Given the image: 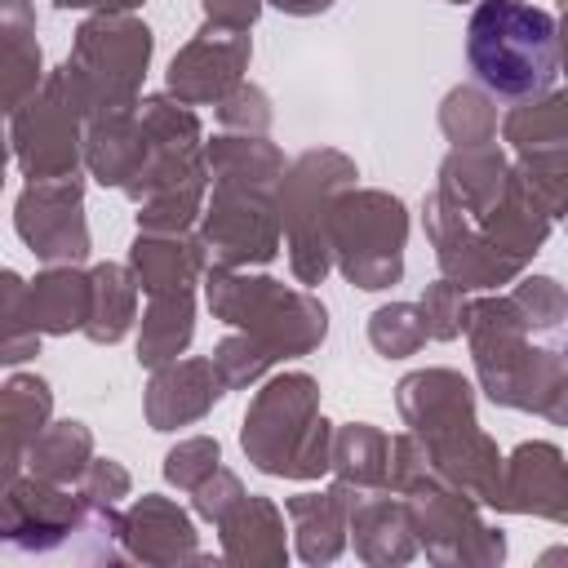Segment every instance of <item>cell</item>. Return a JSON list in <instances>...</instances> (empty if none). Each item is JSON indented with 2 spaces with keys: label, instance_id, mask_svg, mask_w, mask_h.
Here are the masks:
<instances>
[{
  "label": "cell",
  "instance_id": "obj_24",
  "mask_svg": "<svg viewBox=\"0 0 568 568\" xmlns=\"http://www.w3.org/2000/svg\"><path fill=\"white\" fill-rule=\"evenodd\" d=\"M430 453V466L444 484L462 488L466 497H475L479 506L497 510L501 506V475H506V457L497 453V439L479 426H466V430H453L444 439H430L426 444Z\"/></svg>",
  "mask_w": 568,
  "mask_h": 568
},
{
  "label": "cell",
  "instance_id": "obj_29",
  "mask_svg": "<svg viewBox=\"0 0 568 568\" xmlns=\"http://www.w3.org/2000/svg\"><path fill=\"white\" fill-rule=\"evenodd\" d=\"M53 422V386L40 373H9L0 386V435H4V479L22 475L31 439Z\"/></svg>",
  "mask_w": 568,
  "mask_h": 568
},
{
  "label": "cell",
  "instance_id": "obj_5",
  "mask_svg": "<svg viewBox=\"0 0 568 568\" xmlns=\"http://www.w3.org/2000/svg\"><path fill=\"white\" fill-rule=\"evenodd\" d=\"M204 302L213 320L257 337L275 364L280 359H302L324 346L328 337V311L311 288H293L275 275H253L235 266H213L204 271Z\"/></svg>",
  "mask_w": 568,
  "mask_h": 568
},
{
  "label": "cell",
  "instance_id": "obj_50",
  "mask_svg": "<svg viewBox=\"0 0 568 568\" xmlns=\"http://www.w3.org/2000/svg\"><path fill=\"white\" fill-rule=\"evenodd\" d=\"M559 71L568 75V0H559Z\"/></svg>",
  "mask_w": 568,
  "mask_h": 568
},
{
  "label": "cell",
  "instance_id": "obj_34",
  "mask_svg": "<svg viewBox=\"0 0 568 568\" xmlns=\"http://www.w3.org/2000/svg\"><path fill=\"white\" fill-rule=\"evenodd\" d=\"M89 462H93V430H89L84 422L67 417V422H49V426L31 439V448H27V457H22V470L36 475V479L71 484V488H75L80 475L89 470Z\"/></svg>",
  "mask_w": 568,
  "mask_h": 568
},
{
  "label": "cell",
  "instance_id": "obj_20",
  "mask_svg": "<svg viewBox=\"0 0 568 568\" xmlns=\"http://www.w3.org/2000/svg\"><path fill=\"white\" fill-rule=\"evenodd\" d=\"M351 546H355V555L368 568H399V564H408L422 550L417 546L408 497H399L390 488L355 493V506H351Z\"/></svg>",
  "mask_w": 568,
  "mask_h": 568
},
{
  "label": "cell",
  "instance_id": "obj_2",
  "mask_svg": "<svg viewBox=\"0 0 568 568\" xmlns=\"http://www.w3.org/2000/svg\"><path fill=\"white\" fill-rule=\"evenodd\" d=\"M0 537L18 555H71L84 564H115L124 555V510L89 501L71 484H49L36 475L4 479Z\"/></svg>",
  "mask_w": 568,
  "mask_h": 568
},
{
  "label": "cell",
  "instance_id": "obj_42",
  "mask_svg": "<svg viewBox=\"0 0 568 568\" xmlns=\"http://www.w3.org/2000/svg\"><path fill=\"white\" fill-rule=\"evenodd\" d=\"M422 315H426V328H430V342H453L466 333V315H470V297L462 284L453 280H435L422 288Z\"/></svg>",
  "mask_w": 568,
  "mask_h": 568
},
{
  "label": "cell",
  "instance_id": "obj_18",
  "mask_svg": "<svg viewBox=\"0 0 568 568\" xmlns=\"http://www.w3.org/2000/svg\"><path fill=\"white\" fill-rule=\"evenodd\" d=\"M124 555L133 564H151V568L209 559L200 550L195 519L173 497H160V493H142V497L129 501V510H124Z\"/></svg>",
  "mask_w": 568,
  "mask_h": 568
},
{
  "label": "cell",
  "instance_id": "obj_1",
  "mask_svg": "<svg viewBox=\"0 0 568 568\" xmlns=\"http://www.w3.org/2000/svg\"><path fill=\"white\" fill-rule=\"evenodd\" d=\"M528 333L532 328L519 320L506 293L470 302L466 342L479 390L497 408H519L555 426H568V351L532 346Z\"/></svg>",
  "mask_w": 568,
  "mask_h": 568
},
{
  "label": "cell",
  "instance_id": "obj_43",
  "mask_svg": "<svg viewBox=\"0 0 568 568\" xmlns=\"http://www.w3.org/2000/svg\"><path fill=\"white\" fill-rule=\"evenodd\" d=\"M426 484H444V479L435 475V466H430V453H426V444H422L413 430H399V435H390V466H386V488H390V493H399V497H408V493H417V488H426Z\"/></svg>",
  "mask_w": 568,
  "mask_h": 568
},
{
  "label": "cell",
  "instance_id": "obj_14",
  "mask_svg": "<svg viewBox=\"0 0 568 568\" xmlns=\"http://www.w3.org/2000/svg\"><path fill=\"white\" fill-rule=\"evenodd\" d=\"M13 231L44 266L84 262L93 248L84 217V178L71 173V178L27 182L13 200Z\"/></svg>",
  "mask_w": 568,
  "mask_h": 568
},
{
  "label": "cell",
  "instance_id": "obj_30",
  "mask_svg": "<svg viewBox=\"0 0 568 568\" xmlns=\"http://www.w3.org/2000/svg\"><path fill=\"white\" fill-rule=\"evenodd\" d=\"M0 75H4V111L22 106L49 75L36 40L31 0H0Z\"/></svg>",
  "mask_w": 568,
  "mask_h": 568
},
{
  "label": "cell",
  "instance_id": "obj_28",
  "mask_svg": "<svg viewBox=\"0 0 568 568\" xmlns=\"http://www.w3.org/2000/svg\"><path fill=\"white\" fill-rule=\"evenodd\" d=\"M27 302H31V320L40 333L49 337L84 333L89 306H93V275L80 271V262H53L36 271V280L27 284Z\"/></svg>",
  "mask_w": 568,
  "mask_h": 568
},
{
  "label": "cell",
  "instance_id": "obj_4",
  "mask_svg": "<svg viewBox=\"0 0 568 568\" xmlns=\"http://www.w3.org/2000/svg\"><path fill=\"white\" fill-rule=\"evenodd\" d=\"M466 62L493 98H537L559 75V22L528 0H484L466 22Z\"/></svg>",
  "mask_w": 568,
  "mask_h": 568
},
{
  "label": "cell",
  "instance_id": "obj_6",
  "mask_svg": "<svg viewBox=\"0 0 568 568\" xmlns=\"http://www.w3.org/2000/svg\"><path fill=\"white\" fill-rule=\"evenodd\" d=\"M155 36L138 13H89L75 27L71 58L58 67L84 120L142 102Z\"/></svg>",
  "mask_w": 568,
  "mask_h": 568
},
{
  "label": "cell",
  "instance_id": "obj_40",
  "mask_svg": "<svg viewBox=\"0 0 568 568\" xmlns=\"http://www.w3.org/2000/svg\"><path fill=\"white\" fill-rule=\"evenodd\" d=\"M213 368H217V377H222V386L226 390H244V386H257L271 368H275V355L257 342V337H248V333H226L217 346H213Z\"/></svg>",
  "mask_w": 568,
  "mask_h": 568
},
{
  "label": "cell",
  "instance_id": "obj_48",
  "mask_svg": "<svg viewBox=\"0 0 568 568\" xmlns=\"http://www.w3.org/2000/svg\"><path fill=\"white\" fill-rule=\"evenodd\" d=\"M58 9H89V13H133L146 0H53Z\"/></svg>",
  "mask_w": 568,
  "mask_h": 568
},
{
  "label": "cell",
  "instance_id": "obj_15",
  "mask_svg": "<svg viewBox=\"0 0 568 568\" xmlns=\"http://www.w3.org/2000/svg\"><path fill=\"white\" fill-rule=\"evenodd\" d=\"M248 58H253L248 31H231V27L204 22L173 53V62L164 71V89L186 106H217L222 98H231L244 84Z\"/></svg>",
  "mask_w": 568,
  "mask_h": 568
},
{
  "label": "cell",
  "instance_id": "obj_32",
  "mask_svg": "<svg viewBox=\"0 0 568 568\" xmlns=\"http://www.w3.org/2000/svg\"><path fill=\"white\" fill-rule=\"evenodd\" d=\"M195 337V288L155 293L138 320V364L160 368L186 355Z\"/></svg>",
  "mask_w": 568,
  "mask_h": 568
},
{
  "label": "cell",
  "instance_id": "obj_16",
  "mask_svg": "<svg viewBox=\"0 0 568 568\" xmlns=\"http://www.w3.org/2000/svg\"><path fill=\"white\" fill-rule=\"evenodd\" d=\"M395 408L399 422L422 439H444L453 430L479 426V408H475V382L462 377L457 368H413L399 377L395 386Z\"/></svg>",
  "mask_w": 568,
  "mask_h": 568
},
{
  "label": "cell",
  "instance_id": "obj_12",
  "mask_svg": "<svg viewBox=\"0 0 568 568\" xmlns=\"http://www.w3.org/2000/svg\"><path fill=\"white\" fill-rule=\"evenodd\" d=\"M417 546L448 568H497L506 559V532L479 515V501L453 484H426L408 493Z\"/></svg>",
  "mask_w": 568,
  "mask_h": 568
},
{
  "label": "cell",
  "instance_id": "obj_19",
  "mask_svg": "<svg viewBox=\"0 0 568 568\" xmlns=\"http://www.w3.org/2000/svg\"><path fill=\"white\" fill-rule=\"evenodd\" d=\"M222 395H226V386H222L209 355H186V359L160 364V368H151V382H146V395H142L146 426L151 430L191 426V422L209 417Z\"/></svg>",
  "mask_w": 568,
  "mask_h": 568
},
{
  "label": "cell",
  "instance_id": "obj_17",
  "mask_svg": "<svg viewBox=\"0 0 568 568\" xmlns=\"http://www.w3.org/2000/svg\"><path fill=\"white\" fill-rule=\"evenodd\" d=\"M501 515H537L568 528V457L550 439H524L506 457Z\"/></svg>",
  "mask_w": 568,
  "mask_h": 568
},
{
  "label": "cell",
  "instance_id": "obj_47",
  "mask_svg": "<svg viewBox=\"0 0 568 568\" xmlns=\"http://www.w3.org/2000/svg\"><path fill=\"white\" fill-rule=\"evenodd\" d=\"M262 4H266V0H200L204 22H213V27H231V31H248V27L257 22Z\"/></svg>",
  "mask_w": 568,
  "mask_h": 568
},
{
  "label": "cell",
  "instance_id": "obj_51",
  "mask_svg": "<svg viewBox=\"0 0 568 568\" xmlns=\"http://www.w3.org/2000/svg\"><path fill=\"white\" fill-rule=\"evenodd\" d=\"M448 4H475V0H448ZM479 4H484V0H479Z\"/></svg>",
  "mask_w": 568,
  "mask_h": 568
},
{
  "label": "cell",
  "instance_id": "obj_8",
  "mask_svg": "<svg viewBox=\"0 0 568 568\" xmlns=\"http://www.w3.org/2000/svg\"><path fill=\"white\" fill-rule=\"evenodd\" d=\"M333 266L346 284L364 293H382L404 280V244H408V209L399 195L377 186H351L337 195L328 217Z\"/></svg>",
  "mask_w": 568,
  "mask_h": 568
},
{
  "label": "cell",
  "instance_id": "obj_39",
  "mask_svg": "<svg viewBox=\"0 0 568 568\" xmlns=\"http://www.w3.org/2000/svg\"><path fill=\"white\" fill-rule=\"evenodd\" d=\"M506 297L515 302L519 320H524L532 333H555V328H564V320H568V288H564L555 275H519Z\"/></svg>",
  "mask_w": 568,
  "mask_h": 568
},
{
  "label": "cell",
  "instance_id": "obj_45",
  "mask_svg": "<svg viewBox=\"0 0 568 568\" xmlns=\"http://www.w3.org/2000/svg\"><path fill=\"white\" fill-rule=\"evenodd\" d=\"M244 493H248V488H244V479H240L235 470L217 466V470H213V475L191 493V510H195L204 524H217V519H222V515H226Z\"/></svg>",
  "mask_w": 568,
  "mask_h": 568
},
{
  "label": "cell",
  "instance_id": "obj_41",
  "mask_svg": "<svg viewBox=\"0 0 568 568\" xmlns=\"http://www.w3.org/2000/svg\"><path fill=\"white\" fill-rule=\"evenodd\" d=\"M222 466V444L213 435H186L164 453V479L178 493H195Z\"/></svg>",
  "mask_w": 568,
  "mask_h": 568
},
{
  "label": "cell",
  "instance_id": "obj_38",
  "mask_svg": "<svg viewBox=\"0 0 568 568\" xmlns=\"http://www.w3.org/2000/svg\"><path fill=\"white\" fill-rule=\"evenodd\" d=\"M0 297H4V324H0V364H22L31 355H40V328L31 320V302H27V280L18 271L0 275Z\"/></svg>",
  "mask_w": 568,
  "mask_h": 568
},
{
  "label": "cell",
  "instance_id": "obj_36",
  "mask_svg": "<svg viewBox=\"0 0 568 568\" xmlns=\"http://www.w3.org/2000/svg\"><path fill=\"white\" fill-rule=\"evenodd\" d=\"M439 133L453 146L497 142V98L484 84H457L439 102Z\"/></svg>",
  "mask_w": 568,
  "mask_h": 568
},
{
  "label": "cell",
  "instance_id": "obj_3",
  "mask_svg": "<svg viewBox=\"0 0 568 568\" xmlns=\"http://www.w3.org/2000/svg\"><path fill=\"white\" fill-rule=\"evenodd\" d=\"M333 422L320 413V382L302 368L275 373L244 408L240 448L253 470L275 479H320L333 470Z\"/></svg>",
  "mask_w": 568,
  "mask_h": 568
},
{
  "label": "cell",
  "instance_id": "obj_44",
  "mask_svg": "<svg viewBox=\"0 0 568 568\" xmlns=\"http://www.w3.org/2000/svg\"><path fill=\"white\" fill-rule=\"evenodd\" d=\"M271 120H275V111H271V93L262 84L244 80L231 98L217 102V124L226 133H271Z\"/></svg>",
  "mask_w": 568,
  "mask_h": 568
},
{
  "label": "cell",
  "instance_id": "obj_46",
  "mask_svg": "<svg viewBox=\"0 0 568 568\" xmlns=\"http://www.w3.org/2000/svg\"><path fill=\"white\" fill-rule=\"evenodd\" d=\"M89 501H102V506H120L129 493H133V479H129V470L115 462V457H93L89 462V470L80 475V484H75Z\"/></svg>",
  "mask_w": 568,
  "mask_h": 568
},
{
  "label": "cell",
  "instance_id": "obj_7",
  "mask_svg": "<svg viewBox=\"0 0 568 568\" xmlns=\"http://www.w3.org/2000/svg\"><path fill=\"white\" fill-rule=\"evenodd\" d=\"M359 169L337 146H311L302 151L284 182H280V222H284V248L288 271L302 288L324 284L333 271V244H328V217L342 191L359 186Z\"/></svg>",
  "mask_w": 568,
  "mask_h": 568
},
{
  "label": "cell",
  "instance_id": "obj_25",
  "mask_svg": "<svg viewBox=\"0 0 568 568\" xmlns=\"http://www.w3.org/2000/svg\"><path fill=\"white\" fill-rule=\"evenodd\" d=\"M146 155H151V142H146L138 106L106 111V115H93L84 124V169L93 182L124 191L142 173Z\"/></svg>",
  "mask_w": 568,
  "mask_h": 568
},
{
  "label": "cell",
  "instance_id": "obj_35",
  "mask_svg": "<svg viewBox=\"0 0 568 568\" xmlns=\"http://www.w3.org/2000/svg\"><path fill=\"white\" fill-rule=\"evenodd\" d=\"M390 466V435L373 422H342L333 430V479L359 493L386 488Z\"/></svg>",
  "mask_w": 568,
  "mask_h": 568
},
{
  "label": "cell",
  "instance_id": "obj_21",
  "mask_svg": "<svg viewBox=\"0 0 568 568\" xmlns=\"http://www.w3.org/2000/svg\"><path fill=\"white\" fill-rule=\"evenodd\" d=\"M355 493L351 484H328L320 493H297L284 501V515H288V532H293V550L302 564L320 568V564H333L342 559V550L351 546V506H355Z\"/></svg>",
  "mask_w": 568,
  "mask_h": 568
},
{
  "label": "cell",
  "instance_id": "obj_13",
  "mask_svg": "<svg viewBox=\"0 0 568 568\" xmlns=\"http://www.w3.org/2000/svg\"><path fill=\"white\" fill-rule=\"evenodd\" d=\"M422 226L426 240L435 248V266L444 280L462 284L466 293H497L501 284H515L524 275V262H515L510 253H501L479 226L475 217L453 204L439 186L422 200Z\"/></svg>",
  "mask_w": 568,
  "mask_h": 568
},
{
  "label": "cell",
  "instance_id": "obj_26",
  "mask_svg": "<svg viewBox=\"0 0 568 568\" xmlns=\"http://www.w3.org/2000/svg\"><path fill=\"white\" fill-rule=\"evenodd\" d=\"M475 226H479L501 253H510L515 262L528 266V262L541 253V244L550 240L555 217L546 213V204L532 195V186H528L524 173L515 169L510 182H506V191H501V200H493V204L475 217Z\"/></svg>",
  "mask_w": 568,
  "mask_h": 568
},
{
  "label": "cell",
  "instance_id": "obj_9",
  "mask_svg": "<svg viewBox=\"0 0 568 568\" xmlns=\"http://www.w3.org/2000/svg\"><path fill=\"white\" fill-rule=\"evenodd\" d=\"M84 111L75 106L62 71L53 67L44 84L9 111V151L27 182L71 178L84 164Z\"/></svg>",
  "mask_w": 568,
  "mask_h": 568
},
{
  "label": "cell",
  "instance_id": "obj_31",
  "mask_svg": "<svg viewBox=\"0 0 568 568\" xmlns=\"http://www.w3.org/2000/svg\"><path fill=\"white\" fill-rule=\"evenodd\" d=\"M204 160H209V178L213 182H240V186H266L280 191L288 160L284 151L266 138V133H217L213 142H204Z\"/></svg>",
  "mask_w": 568,
  "mask_h": 568
},
{
  "label": "cell",
  "instance_id": "obj_37",
  "mask_svg": "<svg viewBox=\"0 0 568 568\" xmlns=\"http://www.w3.org/2000/svg\"><path fill=\"white\" fill-rule=\"evenodd\" d=\"M426 342H430V328L417 302H386L368 315V346L382 359H408Z\"/></svg>",
  "mask_w": 568,
  "mask_h": 568
},
{
  "label": "cell",
  "instance_id": "obj_10",
  "mask_svg": "<svg viewBox=\"0 0 568 568\" xmlns=\"http://www.w3.org/2000/svg\"><path fill=\"white\" fill-rule=\"evenodd\" d=\"M195 231H200L213 266H235V271L266 266L284 248L280 191L213 182V195L204 200V217Z\"/></svg>",
  "mask_w": 568,
  "mask_h": 568
},
{
  "label": "cell",
  "instance_id": "obj_11",
  "mask_svg": "<svg viewBox=\"0 0 568 568\" xmlns=\"http://www.w3.org/2000/svg\"><path fill=\"white\" fill-rule=\"evenodd\" d=\"M501 138L546 213L568 222V89L515 102L501 115Z\"/></svg>",
  "mask_w": 568,
  "mask_h": 568
},
{
  "label": "cell",
  "instance_id": "obj_27",
  "mask_svg": "<svg viewBox=\"0 0 568 568\" xmlns=\"http://www.w3.org/2000/svg\"><path fill=\"white\" fill-rule=\"evenodd\" d=\"M515 173V160L501 151V142H484V146H453L439 164L435 186L462 204L470 217H479L493 200H501L506 182Z\"/></svg>",
  "mask_w": 568,
  "mask_h": 568
},
{
  "label": "cell",
  "instance_id": "obj_33",
  "mask_svg": "<svg viewBox=\"0 0 568 568\" xmlns=\"http://www.w3.org/2000/svg\"><path fill=\"white\" fill-rule=\"evenodd\" d=\"M89 275H93V306L84 337L93 346H115L138 324V293H142L138 275L129 271V262H98L89 266Z\"/></svg>",
  "mask_w": 568,
  "mask_h": 568
},
{
  "label": "cell",
  "instance_id": "obj_49",
  "mask_svg": "<svg viewBox=\"0 0 568 568\" xmlns=\"http://www.w3.org/2000/svg\"><path fill=\"white\" fill-rule=\"evenodd\" d=\"M266 4H275L288 18H315V13H328L333 9V0H266Z\"/></svg>",
  "mask_w": 568,
  "mask_h": 568
},
{
  "label": "cell",
  "instance_id": "obj_22",
  "mask_svg": "<svg viewBox=\"0 0 568 568\" xmlns=\"http://www.w3.org/2000/svg\"><path fill=\"white\" fill-rule=\"evenodd\" d=\"M129 271L146 297L204 284L209 248L200 231H138L129 244Z\"/></svg>",
  "mask_w": 568,
  "mask_h": 568
},
{
  "label": "cell",
  "instance_id": "obj_23",
  "mask_svg": "<svg viewBox=\"0 0 568 568\" xmlns=\"http://www.w3.org/2000/svg\"><path fill=\"white\" fill-rule=\"evenodd\" d=\"M213 528H217V541H222V564H235V568H280V564H288L284 510L262 493H244Z\"/></svg>",
  "mask_w": 568,
  "mask_h": 568
}]
</instances>
